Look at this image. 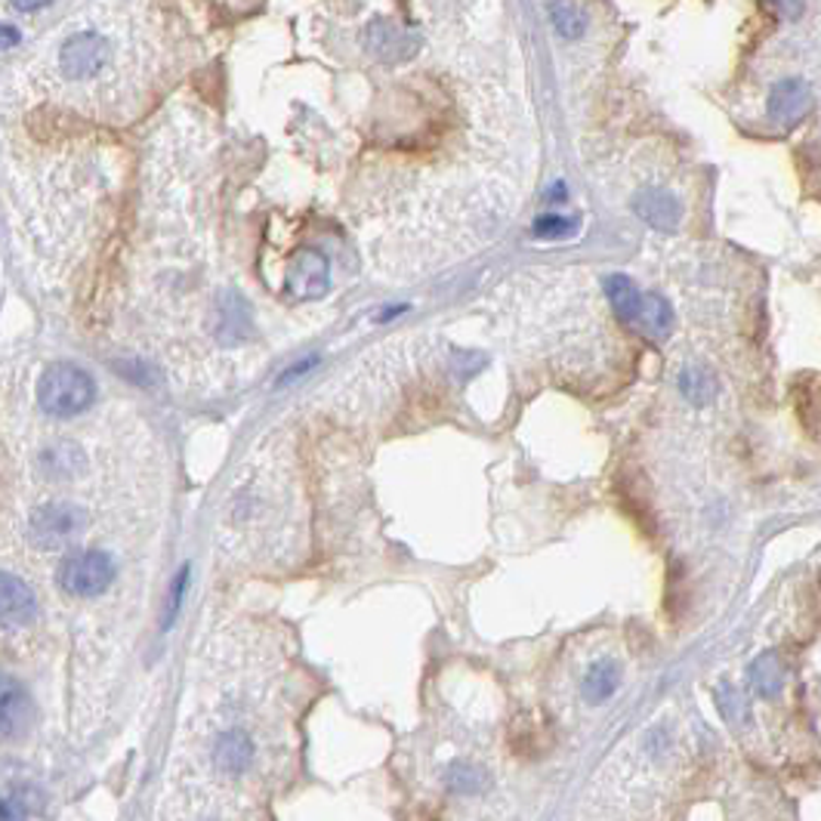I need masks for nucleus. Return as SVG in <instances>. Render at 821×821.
Segmentation results:
<instances>
[{"mask_svg":"<svg viewBox=\"0 0 821 821\" xmlns=\"http://www.w3.org/2000/svg\"><path fill=\"white\" fill-rule=\"evenodd\" d=\"M714 380L704 374V371H695V368H685L683 374H680V393L692 402V405H704V402H710L714 398Z\"/></svg>","mask_w":821,"mask_h":821,"instance_id":"obj_15","label":"nucleus"},{"mask_svg":"<svg viewBox=\"0 0 821 821\" xmlns=\"http://www.w3.org/2000/svg\"><path fill=\"white\" fill-rule=\"evenodd\" d=\"M751 685L760 698H778L785 689V664L775 651L760 655L751 664Z\"/></svg>","mask_w":821,"mask_h":821,"instance_id":"obj_14","label":"nucleus"},{"mask_svg":"<svg viewBox=\"0 0 821 821\" xmlns=\"http://www.w3.org/2000/svg\"><path fill=\"white\" fill-rule=\"evenodd\" d=\"M368 47L377 53V56H383V59H402V56H408L410 50V37L402 32V28H395L393 22H386V19H377L368 25Z\"/></svg>","mask_w":821,"mask_h":821,"instance_id":"obj_12","label":"nucleus"},{"mask_svg":"<svg viewBox=\"0 0 821 821\" xmlns=\"http://www.w3.org/2000/svg\"><path fill=\"white\" fill-rule=\"evenodd\" d=\"M621 685V668L615 661H597L593 668L583 673V702L587 704H602L609 702Z\"/></svg>","mask_w":821,"mask_h":821,"instance_id":"obj_13","label":"nucleus"},{"mask_svg":"<svg viewBox=\"0 0 821 821\" xmlns=\"http://www.w3.org/2000/svg\"><path fill=\"white\" fill-rule=\"evenodd\" d=\"M96 383L74 365H50L37 383V402L53 417H74L93 405Z\"/></svg>","mask_w":821,"mask_h":821,"instance_id":"obj_2","label":"nucleus"},{"mask_svg":"<svg viewBox=\"0 0 821 821\" xmlns=\"http://www.w3.org/2000/svg\"><path fill=\"white\" fill-rule=\"evenodd\" d=\"M186 581H188V568H183V571H180V578H176V581H173V587H171V602H167V617H164V627H171L173 617H176V612H180V602H183V590H186Z\"/></svg>","mask_w":821,"mask_h":821,"instance_id":"obj_20","label":"nucleus"},{"mask_svg":"<svg viewBox=\"0 0 821 821\" xmlns=\"http://www.w3.org/2000/svg\"><path fill=\"white\" fill-rule=\"evenodd\" d=\"M578 229H581V220H575V217H559V213H547V217L534 220V235L547 241L571 239Z\"/></svg>","mask_w":821,"mask_h":821,"instance_id":"obj_16","label":"nucleus"},{"mask_svg":"<svg viewBox=\"0 0 821 821\" xmlns=\"http://www.w3.org/2000/svg\"><path fill=\"white\" fill-rule=\"evenodd\" d=\"M550 13H553V25H556V32L563 37H581L583 35V13L581 7H575V3H553L550 7Z\"/></svg>","mask_w":821,"mask_h":821,"instance_id":"obj_17","label":"nucleus"},{"mask_svg":"<svg viewBox=\"0 0 821 821\" xmlns=\"http://www.w3.org/2000/svg\"><path fill=\"white\" fill-rule=\"evenodd\" d=\"M0 821H28V816L16 800H0Z\"/></svg>","mask_w":821,"mask_h":821,"instance_id":"obj_21","label":"nucleus"},{"mask_svg":"<svg viewBox=\"0 0 821 821\" xmlns=\"http://www.w3.org/2000/svg\"><path fill=\"white\" fill-rule=\"evenodd\" d=\"M331 288V263L322 251H300L293 257L288 278H285V291L293 300H322Z\"/></svg>","mask_w":821,"mask_h":821,"instance_id":"obj_5","label":"nucleus"},{"mask_svg":"<svg viewBox=\"0 0 821 821\" xmlns=\"http://www.w3.org/2000/svg\"><path fill=\"white\" fill-rule=\"evenodd\" d=\"M16 10H22V13H35V10H44L41 3H16Z\"/></svg>","mask_w":821,"mask_h":821,"instance_id":"obj_23","label":"nucleus"},{"mask_svg":"<svg viewBox=\"0 0 821 821\" xmlns=\"http://www.w3.org/2000/svg\"><path fill=\"white\" fill-rule=\"evenodd\" d=\"M717 702H719V710H722V717H726V719H744V698L738 695L732 685L719 689Z\"/></svg>","mask_w":821,"mask_h":821,"instance_id":"obj_19","label":"nucleus"},{"mask_svg":"<svg viewBox=\"0 0 821 821\" xmlns=\"http://www.w3.org/2000/svg\"><path fill=\"white\" fill-rule=\"evenodd\" d=\"M115 581V563L100 550H86L59 568V587L71 597H100Z\"/></svg>","mask_w":821,"mask_h":821,"instance_id":"obj_3","label":"nucleus"},{"mask_svg":"<svg viewBox=\"0 0 821 821\" xmlns=\"http://www.w3.org/2000/svg\"><path fill=\"white\" fill-rule=\"evenodd\" d=\"M605 293H609V303L617 312V319H624L627 325L639 327L649 337H668L670 334L673 309L668 307L664 297H655V293L646 297L627 275H612L605 281Z\"/></svg>","mask_w":821,"mask_h":821,"instance_id":"obj_1","label":"nucleus"},{"mask_svg":"<svg viewBox=\"0 0 821 821\" xmlns=\"http://www.w3.org/2000/svg\"><path fill=\"white\" fill-rule=\"evenodd\" d=\"M84 525V516L78 507L71 504H50L44 510H37L28 522V534L35 541L37 547H66L71 537L81 531Z\"/></svg>","mask_w":821,"mask_h":821,"instance_id":"obj_4","label":"nucleus"},{"mask_svg":"<svg viewBox=\"0 0 821 821\" xmlns=\"http://www.w3.org/2000/svg\"><path fill=\"white\" fill-rule=\"evenodd\" d=\"M37 612V599L32 587L16 578L0 571V624L7 627H22L28 624Z\"/></svg>","mask_w":821,"mask_h":821,"instance_id":"obj_7","label":"nucleus"},{"mask_svg":"<svg viewBox=\"0 0 821 821\" xmlns=\"http://www.w3.org/2000/svg\"><path fill=\"white\" fill-rule=\"evenodd\" d=\"M634 210L639 220H646L651 229H661V232H673L683 220V207L664 188L639 192L634 198Z\"/></svg>","mask_w":821,"mask_h":821,"instance_id":"obj_8","label":"nucleus"},{"mask_svg":"<svg viewBox=\"0 0 821 821\" xmlns=\"http://www.w3.org/2000/svg\"><path fill=\"white\" fill-rule=\"evenodd\" d=\"M108 59V44L96 32H78L71 35L59 50V69L74 81H86L100 74Z\"/></svg>","mask_w":821,"mask_h":821,"instance_id":"obj_6","label":"nucleus"},{"mask_svg":"<svg viewBox=\"0 0 821 821\" xmlns=\"http://www.w3.org/2000/svg\"><path fill=\"white\" fill-rule=\"evenodd\" d=\"M32 704L19 680L0 670V738L19 736L28 722Z\"/></svg>","mask_w":821,"mask_h":821,"instance_id":"obj_9","label":"nucleus"},{"mask_svg":"<svg viewBox=\"0 0 821 821\" xmlns=\"http://www.w3.org/2000/svg\"><path fill=\"white\" fill-rule=\"evenodd\" d=\"M254 760V741L241 729H229L213 744V766L223 775H241Z\"/></svg>","mask_w":821,"mask_h":821,"instance_id":"obj_10","label":"nucleus"},{"mask_svg":"<svg viewBox=\"0 0 821 821\" xmlns=\"http://www.w3.org/2000/svg\"><path fill=\"white\" fill-rule=\"evenodd\" d=\"M19 44V32L13 25H0V50L3 47H16Z\"/></svg>","mask_w":821,"mask_h":821,"instance_id":"obj_22","label":"nucleus"},{"mask_svg":"<svg viewBox=\"0 0 821 821\" xmlns=\"http://www.w3.org/2000/svg\"><path fill=\"white\" fill-rule=\"evenodd\" d=\"M809 112V90L800 78H785L778 81L770 96V118L782 124H794Z\"/></svg>","mask_w":821,"mask_h":821,"instance_id":"obj_11","label":"nucleus"},{"mask_svg":"<svg viewBox=\"0 0 821 821\" xmlns=\"http://www.w3.org/2000/svg\"><path fill=\"white\" fill-rule=\"evenodd\" d=\"M488 785L485 772L476 770V766H451L448 770V787L458 790V794H479L482 787Z\"/></svg>","mask_w":821,"mask_h":821,"instance_id":"obj_18","label":"nucleus"}]
</instances>
